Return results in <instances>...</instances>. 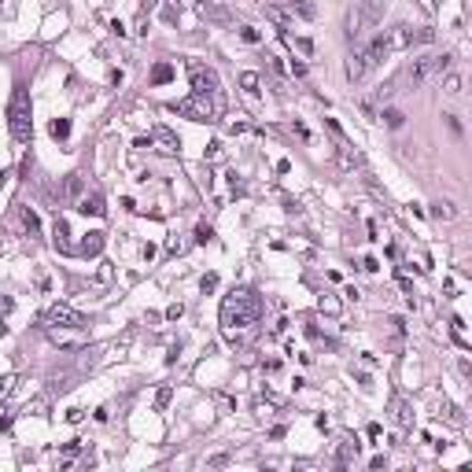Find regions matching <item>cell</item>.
<instances>
[{"label": "cell", "instance_id": "obj_16", "mask_svg": "<svg viewBox=\"0 0 472 472\" xmlns=\"http://www.w3.org/2000/svg\"><path fill=\"white\" fill-rule=\"evenodd\" d=\"M23 225H26V233H30V236H37V233H41V222H37V214L30 210V207H23Z\"/></svg>", "mask_w": 472, "mask_h": 472}, {"label": "cell", "instance_id": "obj_17", "mask_svg": "<svg viewBox=\"0 0 472 472\" xmlns=\"http://www.w3.org/2000/svg\"><path fill=\"white\" fill-rule=\"evenodd\" d=\"M432 214H435V218H443V222H450V218H454V203H450V199H439L435 207H432Z\"/></svg>", "mask_w": 472, "mask_h": 472}, {"label": "cell", "instance_id": "obj_15", "mask_svg": "<svg viewBox=\"0 0 472 472\" xmlns=\"http://www.w3.org/2000/svg\"><path fill=\"white\" fill-rule=\"evenodd\" d=\"M240 85H244V92H248V96H259V85H262V78H259L255 70H244V74H240Z\"/></svg>", "mask_w": 472, "mask_h": 472}, {"label": "cell", "instance_id": "obj_10", "mask_svg": "<svg viewBox=\"0 0 472 472\" xmlns=\"http://www.w3.org/2000/svg\"><path fill=\"white\" fill-rule=\"evenodd\" d=\"M78 210H81V214H92V218H104V214H107L104 196H100V192H92V196H81V199H78Z\"/></svg>", "mask_w": 472, "mask_h": 472}, {"label": "cell", "instance_id": "obj_25", "mask_svg": "<svg viewBox=\"0 0 472 472\" xmlns=\"http://www.w3.org/2000/svg\"><path fill=\"white\" fill-rule=\"evenodd\" d=\"M170 399H174V391H170V388H159V395H155V406H159V410H166Z\"/></svg>", "mask_w": 472, "mask_h": 472}, {"label": "cell", "instance_id": "obj_12", "mask_svg": "<svg viewBox=\"0 0 472 472\" xmlns=\"http://www.w3.org/2000/svg\"><path fill=\"white\" fill-rule=\"evenodd\" d=\"M81 192H85L81 174H67V181H63V196H67V199H81Z\"/></svg>", "mask_w": 472, "mask_h": 472}, {"label": "cell", "instance_id": "obj_19", "mask_svg": "<svg viewBox=\"0 0 472 472\" xmlns=\"http://www.w3.org/2000/svg\"><path fill=\"white\" fill-rule=\"evenodd\" d=\"M52 137H56V141H67V137H70V122H67V118H56V122H52Z\"/></svg>", "mask_w": 472, "mask_h": 472}, {"label": "cell", "instance_id": "obj_13", "mask_svg": "<svg viewBox=\"0 0 472 472\" xmlns=\"http://www.w3.org/2000/svg\"><path fill=\"white\" fill-rule=\"evenodd\" d=\"M56 248H59V251H74L70 229H67V222H63V218H56Z\"/></svg>", "mask_w": 472, "mask_h": 472}, {"label": "cell", "instance_id": "obj_5", "mask_svg": "<svg viewBox=\"0 0 472 472\" xmlns=\"http://www.w3.org/2000/svg\"><path fill=\"white\" fill-rule=\"evenodd\" d=\"M446 70H450V56H428V59H417L410 67V81L413 85H428V81L443 78Z\"/></svg>", "mask_w": 472, "mask_h": 472}, {"label": "cell", "instance_id": "obj_21", "mask_svg": "<svg viewBox=\"0 0 472 472\" xmlns=\"http://www.w3.org/2000/svg\"><path fill=\"white\" fill-rule=\"evenodd\" d=\"M354 458H358V443H351V439H347V443H340V461H343V465L354 461Z\"/></svg>", "mask_w": 472, "mask_h": 472}, {"label": "cell", "instance_id": "obj_18", "mask_svg": "<svg viewBox=\"0 0 472 472\" xmlns=\"http://www.w3.org/2000/svg\"><path fill=\"white\" fill-rule=\"evenodd\" d=\"M170 78H174V67H170V63H159V67L152 70V81H155V85H163V81H170Z\"/></svg>", "mask_w": 472, "mask_h": 472}, {"label": "cell", "instance_id": "obj_8", "mask_svg": "<svg viewBox=\"0 0 472 472\" xmlns=\"http://www.w3.org/2000/svg\"><path fill=\"white\" fill-rule=\"evenodd\" d=\"M155 144H159V152L163 155H177V148H181V141H177V133L174 130H166V126H155Z\"/></svg>", "mask_w": 472, "mask_h": 472}, {"label": "cell", "instance_id": "obj_1", "mask_svg": "<svg viewBox=\"0 0 472 472\" xmlns=\"http://www.w3.org/2000/svg\"><path fill=\"white\" fill-rule=\"evenodd\" d=\"M259 314H262V303L251 288H233L229 295L222 299V328L233 343L244 340L248 332L259 325Z\"/></svg>", "mask_w": 472, "mask_h": 472}, {"label": "cell", "instance_id": "obj_9", "mask_svg": "<svg viewBox=\"0 0 472 472\" xmlns=\"http://www.w3.org/2000/svg\"><path fill=\"white\" fill-rule=\"evenodd\" d=\"M380 15H384V0H362V12L354 26H373V23H380Z\"/></svg>", "mask_w": 472, "mask_h": 472}, {"label": "cell", "instance_id": "obj_32", "mask_svg": "<svg viewBox=\"0 0 472 472\" xmlns=\"http://www.w3.org/2000/svg\"><path fill=\"white\" fill-rule=\"evenodd\" d=\"M214 402H218V406H222V410H225V413H229V410H233V399H225V395H214Z\"/></svg>", "mask_w": 472, "mask_h": 472}, {"label": "cell", "instance_id": "obj_36", "mask_svg": "<svg viewBox=\"0 0 472 472\" xmlns=\"http://www.w3.org/2000/svg\"><path fill=\"white\" fill-rule=\"evenodd\" d=\"M4 332H8V325H4V321H0V336H4Z\"/></svg>", "mask_w": 472, "mask_h": 472}, {"label": "cell", "instance_id": "obj_7", "mask_svg": "<svg viewBox=\"0 0 472 472\" xmlns=\"http://www.w3.org/2000/svg\"><path fill=\"white\" fill-rule=\"evenodd\" d=\"M192 89H196V92H218V74H214V70H203V67H196V70H192Z\"/></svg>", "mask_w": 472, "mask_h": 472}, {"label": "cell", "instance_id": "obj_14", "mask_svg": "<svg viewBox=\"0 0 472 472\" xmlns=\"http://www.w3.org/2000/svg\"><path fill=\"white\" fill-rule=\"evenodd\" d=\"M81 251H85V255H100V251H104V233H89V236H85V240H81Z\"/></svg>", "mask_w": 472, "mask_h": 472}, {"label": "cell", "instance_id": "obj_31", "mask_svg": "<svg viewBox=\"0 0 472 472\" xmlns=\"http://www.w3.org/2000/svg\"><path fill=\"white\" fill-rule=\"evenodd\" d=\"M181 314H185V306H181V303H174V306H170V310H166V317H170V321H177Z\"/></svg>", "mask_w": 472, "mask_h": 472}, {"label": "cell", "instance_id": "obj_29", "mask_svg": "<svg viewBox=\"0 0 472 472\" xmlns=\"http://www.w3.org/2000/svg\"><path fill=\"white\" fill-rule=\"evenodd\" d=\"M199 288H203V292H214V288H218V277H214V273H207V277H203V281H199Z\"/></svg>", "mask_w": 472, "mask_h": 472}, {"label": "cell", "instance_id": "obj_34", "mask_svg": "<svg viewBox=\"0 0 472 472\" xmlns=\"http://www.w3.org/2000/svg\"><path fill=\"white\" fill-rule=\"evenodd\" d=\"M8 310H12V299L4 295V299H0V314H8Z\"/></svg>", "mask_w": 472, "mask_h": 472}, {"label": "cell", "instance_id": "obj_6", "mask_svg": "<svg viewBox=\"0 0 472 472\" xmlns=\"http://www.w3.org/2000/svg\"><path fill=\"white\" fill-rule=\"evenodd\" d=\"M45 321L52 328H81L85 325V317L78 314V310H70V306H63V303H56V306H48V314H45Z\"/></svg>", "mask_w": 472, "mask_h": 472}, {"label": "cell", "instance_id": "obj_28", "mask_svg": "<svg viewBox=\"0 0 472 472\" xmlns=\"http://www.w3.org/2000/svg\"><path fill=\"white\" fill-rule=\"evenodd\" d=\"M210 236H214V229H210V225H199V229H196V244H207Z\"/></svg>", "mask_w": 472, "mask_h": 472}, {"label": "cell", "instance_id": "obj_35", "mask_svg": "<svg viewBox=\"0 0 472 472\" xmlns=\"http://www.w3.org/2000/svg\"><path fill=\"white\" fill-rule=\"evenodd\" d=\"M8 428V413H4V406H0V432Z\"/></svg>", "mask_w": 472, "mask_h": 472}, {"label": "cell", "instance_id": "obj_3", "mask_svg": "<svg viewBox=\"0 0 472 472\" xmlns=\"http://www.w3.org/2000/svg\"><path fill=\"white\" fill-rule=\"evenodd\" d=\"M8 126H12V137H15L19 144H26L30 133H34V122H30V100H26L23 89H19L15 100H12V111H8Z\"/></svg>", "mask_w": 472, "mask_h": 472}, {"label": "cell", "instance_id": "obj_33", "mask_svg": "<svg viewBox=\"0 0 472 472\" xmlns=\"http://www.w3.org/2000/svg\"><path fill=\"white\" fill-rule=\"evenodd\" d=\"M295 48H299V52H306V56H310V52H314V45H310L306 37H299V41H295Z\"/></svg>", "mask_w": 472, "mask_h": 472}, {"label": "cell", "instance_id": "obj_24", "mask_svg": "<svg viewBox=\"0 0 472 472\" xmlns=\"http://www.w3.org/2000/svg\"><path fill=\"white\" fill-rule=\"evenodd\" d=\"M288 4H292L303 19H314V4H310V0H288Z\"/></svg>", "mask_w": 472, "mask_h": 472}, {"label": "cell", "instance_id": "obj_20", "mask_svg": "<svg viewBox=\"0 0 472 472\" xmlns=\"http://www.w3.org/2000/svg\"><path fill=\"white\" fill-rule=\"evenodd\" d=\"M317 306H321V314H332V317L340 314V299H336V295H321Z\"/></svg>", "mask_w": 472, "mask_h": 472}, {"label": "cell", "instance_id": "obj_23", "mask_svg": "<svg viewBox=\"0 0 472 472\" xmlns=\"http://www.w3.org/2000/svg\"><path fill=\"white\" fill-rule=\"evenodd\" d=\"M266 12H270V19H273V23H277V26H284V30H288V26H292V19H288V15H284V12H281V8H277V4H270V8H266Z\"/></svg>", "mask_w": 472, "mask_h": 472}, {"label": "cell", "instance_id": "obj_30", "mask_svg": "<svg viewBox=\"0 0 472 472\" xmlns=\"http://www.w3.org/2000/svg\"><path fill=\"white\" fill-rule=\"evenodd\" d=\"M166 251H170V255H177V251H185V240H177V236H174V240H170V244H166Z\"/></svg>", "mask_w": 472, "mask_h": 472}, {"label": "cell", "instance_id": "obj_37", "mask_svg": "<svg viewBox=\"0 0 472 472\" xmlns=\"http://www.w3.org/2000/svg\"><path fill=\"white\" fill-rule=\"evenodd\" d=\"M273 4H281V0H273Z\"/></svg>", "mask_w": 472, "mask_h": 472}, {"label": "cell", "instance_id": "obj_22", "mask_svg": "<svg viewBox=\"0 0 472 472\" xmlns=\"http://www.w3.org/2000/svg\"><path fill=\"white\" fill-rule=\"evenodd\" d=\"M443 89H446V96H461V74H446Z\"/></svg>", "mask_w": 472, "mask_h": 472}, {"label": "cell", "instance_id": "obj_2", "mask_svg": "<svg viewBox=\"0 0 472 472\" xmlns=\"http://www.w3.org/2000/svg\"><path fill=\"white\" fill-rule=\"evenodd\" d=\"M177 111L185 118H192V122H218L222 107L210 92H192V96H185V100H177Z\"/></svg>", "mask_w": 472, "mask_h": 472}, {"label": "cell", "instance_id": "obj_11", "mask_svg": "<svg viewBox=\"0 0 472 472\" xmlns=\"http://www.w3.org/2000/svg\"><path fill=\"white\" fill-rule=\"evenodd\" d=\"M391 413H395V421H399L402 428H410L413 424V417H410V406H406L402 395H391Z\"/></svg>", "mask_w": 472, "mask_h": 472}, {"label": "cell", "instance_id": "obj_27", "mask_svg": "<svg viewBox=\"0 0 472 472\" xmlns=\"http://www.w3.org/2000/svg\"><path fill=\"white\" fill-rule=\"evenodd\" d=\"M384 122L399 130V126H402V111H395V107H391V111H384Z\"/></svg>", "mask_w": 472, "mask_h": 472}, {"label": "cell", "instance_id": "obj_4", "mask_svg": "<svg viewBox=\"0 0 472 472\" xmlns=\"http://www.w3.org/2000/svg\"><path fill=\"white\" fill-rule=\"evenodd\" d=\"M417 41H432V30H413V26H395L384 34V48H388V56L391 52H406V48H413Z\"/></svg>", "mask_w": 472, "mask_h": 472}, {"label": "cell", "instance_id": "obj_26", "mask_svg": "<svg viewBox=\"0 0 472 472\" xmlns=\"http://www.w3.org/2000/svg\"><path fill=\"white\" fill-rule=\"evenodd\" d=\"M240 37L248 41V45H259V30L255 26H240Z\"/></svg>", "mask_w": 472, "mask_h": 472}]
</instances>
